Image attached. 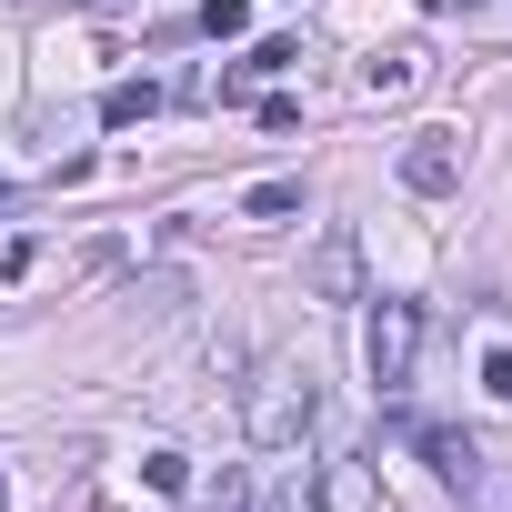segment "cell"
<instances>
[{
    "label": "cell",
    "instance_id": "5bb4252c",
    "mask_svg": "<svg viewBox=\"0 0 512 512\" xmlns=\"http://www.w3.org/2000/svg\"><path fill=\"white\" fill-rule=\"evenodd\" d=\"M31 262H41V241H31V231L0 241V282H31Z\"/></svg>",
    "mask_w": 512,
    "mask_h": 512
},
{
    "label": "cell",
    "instance_id": "8992f818",
    "mask_svg": "<svg viewBox=\"0 0 512 512\" xmlns=\"http://www.w3.org/2000/svg\"><path fill=\"white\" fill-rule=\"evenodd\" d=\"M322 512H372V462H362V452L322 462Z\"/></svg>",
    "mask_w": 512,
    "mask_h": 512
},
{
    "label": "cell",
    "instance_id": "ba28073f",
    "mask_svg": "<svg viewBox=\"0 0 512 512\" xmlns=\"http://www.w3.org/2000/svg\"><path fill=\"white\" fill-rule=\"evenodd\" d=\"M412 81H422V51H372V61H362V91H372V101H402Z\"/></svg>",
    "mask_w": 512,
    "mask_h": 512
},
{
    "label": "cell",
    "instance_id": "7a4b0ae2",
    "mask_svg": "<svg viewBox=\"0 0 512 512\" xmlns=\"http://www.w3.org/2000/svg\"><path fill=\"white\" fill-rule=\"evenodd\" d=\"M412 352H422V302H402V292H372V332H362V362H372V382H382V392H402V382H412Z\"/></svg>",
    "mask_w": 512,
    "mask_h": 512
},
{
    "label": "cell",
    "instance_id": "8fae6325",
    "mask_svg": "<svg viewBox=\"0 0 512 512\" xmlns=\"http://www.w3.org/2000/svg\"><path fill=\"white\" fill-rule=\"evenodd\" d=\"M201 31H211V41H241V31H251V0H201Z\"/></svg>",
    "mask_w": 512,
    "mask_h": 512
},
{
    "label": "cell",
    "instance_id": "6da1fadb",
    "mask_svg": "<svg viewBox=\"0 0 512 512\" xmlns=\"http://www.w3.org/2000/svg\"><path fill=\"white\" fill-rule=\"evenodd\" d=\"M312 412H322V392H312V372H302V362H262V372H251L241 422H251V442H262V452H302Z\"/></svg>",
    "mask_w": 512,
    "mask_h": 512
},
{
    "label": "cell",
    "instance_id": "9a60e30c",
    "mask_svg": "<svg viewBox=\"0 0 512 512\" xmlns=\"http://www.w3.org/2000/svg\"><path fill=\"white\" fill-rule=\"evenodd\" d=\"M251 121H262V131H302V101H292V91H272V101L251 111Z\"/></svg>",
    "mask_w": 512,
    "mask_h": 512
},
{
    "label": "cell",
    "instance_id": "e0dca14e",
    "mask_svg": "<svg viewBox=\"0 0 512 512\" xmlns=\"http://www.w3.org/2000/svg\"><path fill=\"white\" fill-rule=\"evenodd\" d=\"M0 502H11V482H0Z\"/></svg>",
    "mask_w": 512,
    "mask_h": 512
},
{
    "label": "cell",
    "instance_id": "277c9868",
    "mask_svg": "<svg viewBox=\"0 0 512 512\" xmlns=\"http://www.w3.org/2000/svg\"><path fill=\"white\" fill-rule=\"evenodd\" d=\"M422 462H432L452 492H472V482H482V442H472V432H452V422H422Z\"/></svg>",
    "mask_w": 512,
    "mask_h": 512
},
{
    "label": "cell",
    "instance_id": "2e32d148",
    "mask_svg": "<svg viewBox=\"0 0 512 512\" xmlns=\"http://www.w3.org/2000/svg\"><path fill=\"white\" fill-rule=\"evenodd\" d=\"M482 392H492V402H512V352H482Z\"/></svg>",
    "mask_w": 512,
    "mask_h": 512
},
{
    "label": "cell",
    "instance_id": "7c38bea8",
    "mask_svg": "<svg viewBox=\"0 0 512 512\" xmlns=\"http://www.w3.org/2000/svg\"><path fill=\"white\" fill-rule=\"evenodd\" d=\"M251 512H322V492H312V482H272V492L251 502Z\"/></svg>",
    "mask_w": 512,
    "mask_h": 512
},
{
    "label": "cell",
    "instance_id": "3957f363",
    "mask_svg": "<svg viewBox=\"0 0 512 512\" xmlns=\"http://www.w3.org/2000/svg\"><path fill=\"white\" fill-rule=\"evenodd\" d=\"M312 292H322V302H362V241H352V231H322V251H312Z\"/></svg>",
    "mask_w": 512,
    "mask_h": 512
},
{
    "label": "cell",
    "instance_id": "30bf717a",
    "mask_svg": "<svg viewBox=\"0 0 512 512\" xmlns=\"http://www.w3.org/2000/svg\"><path fill=\"white\" fill-rule=\"evenodd\" d=\"M302 211V181H251L241 191V221H292Z\"/></svg>",
    "mask_w": 512,
    "mask_h": 512
},
{
    "label": "cell",
    "instance_id": "4fadbf2b",
    "mask_svg": "<svg viewBox=\"0 0 512 512\" xmlns=\"http://www.w3.org/2000/svg\"><path fill=\"white\" fill-rule=\"evenodd\" d=\"M141 482H151V492H191V462H181V452H151Z\"/></svg>",
    "mask_w": 512,
    "mask_h": 512
},
{
    "label": "cell",
    "instance_id": "9c48e42d",
    "mask_svg": "<svg viewBox=\"0 0 512 512\" xmlns=\"http://www.w3.org/2000/svg\"><path fill=\"white\" fill-rule=\"evenodd\" d=\"M151 111H161V81H111V91H101V121H111V131H131V121H151Z\"/></svg>",
    "mask_w": 512,
    "mask_h": 512
},
{
    "label": "cell",
    "instance_id": "5b68a950",
    "mask_svg": "<svg viewBox=\"0 0 512 512\" xmlns=\"http://www.w3.org/2000/svg\"><path fill=\"white\" fill-rule=\"evenodd\" d=\"M462 181V161H452V141H412L402 151V191H422V201H442Z\"/></svg>",
    "mask_w": 512,
    "mask_h": 512
},
{
    "label": "cell",
    "instance_id": "52a82bcc",
    "mask_svg": "<svg viewBox=\"0 0 512 512\" xmlns=\"http://www.w3.org/2000/svg\"><path fill=\"white\" fill-rule=\"evenodd\" d=\"M292 61H302V41H251V61H241V71H221V101H241L251 81H272V71H292Z\"/></svg>",
    "mask_w": 512,
    "mask_h": 512
}]
</instances>
